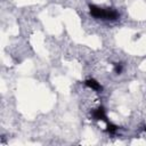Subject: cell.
<instances>
[{
    "mask_svg": "<svg viewBox=\"0 0 146 146\" xmlns=\"http://www.w3.org/2000/svg\"><path fill=\"white\" fill-rule=\"evenodd\" d=\"M91 116H92L94 120H98V121L102 120V121H105V122L108 121L107 120V115H106V111H105V108L103 106H99V107L95 108L91 112Z\"/></svg>",
    "mask_w": 146,
    "mask_h": 146,
    "instance_id": "7a4b0ae2",
    "label": "cell"
},
{
    "mask_svg": "<svg viewBox=\"0 0 146 146\" xmlns=\"http://www.w3.org/2000/svg\"><path fill=\"white\" fill-rule=\"evenodd\" d=\"M107 123V128H106V131L110 133V135H114L116 131H117V129H119V127L117 125H115V124H113L112 122H106Z\"/></svg>",
    "mask_w": 146,
    "mask_h": 146,
    "instance_id": "277c9868",
    "label": "cell"
},
{
    "mask_svg": "<svg viewBox=\"0 0 146 146\" xmlns=\"http://www.w3.org/2000/svg\"><path fill=\"white\" fill-rule=\"evenodd\" d=\"M84 84L88 88H90V89H92V90H95L97 92H100L103 90V87L100 86V83L97 80H95V79H88V80H86L84 81Z\"/></svg>",
    "mask_w": 146,
    "mask_h": 146,
    "instance_id": "3957f363",
    "label": "cell"
},
{
    "mask_svg": "<svg viewBox=\"0 0 146 146\" xmlns=\"http://www.w3.org/2000/svg\"><path fill=\"white\" fill-rule=\"evenodd\" d=\"M114 72H115L116 74H120V73L122 72V65H121V64H115V65H114Z\"/></svg>",
    "mask_w": 146,
    "mask_h": 146,
    "instance_id": "5b68a950",
    "label": "cell"
},
{
    "mask_svg": "<svg viewBox=\"0 0 146 146\" xmlns=\"http://www.w3.org/2000/svg\"><path fill=\"white\" fill-rule=\"evenodd\" d=\"M89 13L92 17L105 21H115L119 18V13L113 8H102L95 5H89Z\"/></svg>",
    "mask_w": 146,
    "mask_h": 146,
    "instance_id": "6da1fadb",
    "label": "cell"
},
{
    "mask_svg": "<svg viewBox=\"0 0 146 146\" xmlns=\"http://www.w3.org/2000/svg\"><path fill=\"white\" fill-rule=\"evenodd\" d=\"M144 130H145V131H146V127H145V129H144Z\"/></svg>",
    "mask_w": 146,
    "mask_h": 146,
    "instance_id": "8992f818",
    "label": "cell"
}]
</instances>
